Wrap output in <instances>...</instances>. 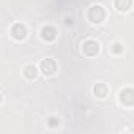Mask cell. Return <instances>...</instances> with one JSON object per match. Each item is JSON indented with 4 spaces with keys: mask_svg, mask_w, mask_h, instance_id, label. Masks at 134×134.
Here are the masks:
<instances>
[{
    "mask_svg": "<svg viewBox=\"0 0 134 134\" xmlns=\"http://www.w3.org/2000/svg\"><path fill=\"white\" fill-rule=\"evenodd\" d=\"M36 74H38V71H36V68L35 66H25V70H24V76L27 77V79H35L36 77Z\"/></svg>",
    "mask_w": 134,
    "mask_h": 134,
    "instance_id": "9",
    "label": "cell"
},
{
    "mask_svg": "<svg viewBox=\"0 0 134 134\" xmlns=\"http://www.w3.org/2000/svg\"><path fill=\"white\" fill-rule=\"evenodd\" d=\"M98 43L96 41H93V40H87L84 44H82V51L87 54V55H95L96 52H98Z\"/></svg>",
    "mask_w": 134,
    "mask_h": 134,
    "instance_id": "4",
    "label": "cell"
},
{
    "mask_svg": "<svg viewBox=\"0 0 134 134\" xmlns=\"http://www.w3.org/2000/svg\"><path fill=\"white\" fill-rule=\"evenodd\" d=\"M41 36L46 40V41H52V40H55V36H57V30L54 29V27H43V30H41Z\"/></svg>",
    "mask_w": 134,
    "mask_h": 134,
    "instance_id": "5",
    "label": "cell"
},
{
    "mask_svg": "<svg viewBox=\"0 0 134 134\" xmlns=\"http://www.w3.org/2000/svg\"><path fill=\"white\" fill-rule=\"evenodd\" d=\"M115 8L118 11H128L131 8V0H115Z\"/></svg>",
    "mask_w": 134,
    "mask_h": 134,
    "instance_id": "8",
    "label": "cell"
},
{
    "mask_svg": "<svg viewBox=\"0 0 134 134\" xmlns=\"http://www.w3.org/2000/svg\"><path fill=\"white\" fill-rule=\"evenodd\" d=\"M88 19L93 22V24H101L104 19H106V11L101 5H93L90 10H88Z\"/></svg>",
    "mask_w": 134,
    "mask_h": 134,
    "instance_id": "1",
    "label": "cell"
},
{
    "mask_svg": "<svg viewBox=\"0 0 134 134\" xmlns=\"http://www.w3.org/2000/svg\"><path fill=\"white\" fill-rule=\"evenodd\" d=\"M132 101H134V98H132V92L129 88H126L125 92L120 93V103H123L125 106H131Z\"/></svg>",
    "mask_w": 134,
    "mask_h": 134,
    "instance_id": "6",
    "label": "cell"
},
{
    "mask_svg": "<svg viewBox=\"0 0 134 134\" xmlns=\"http://www.w3.org/2000/svg\"><path fill=\"white\" fill-rule=\"evenodd\" d=\"M55 70H57V65H55V62H54V60L46 58V60H43V62H41V71H43V74L51 76V74H54V73H55Z\"/></svg>",
    "mask_w": 134,
    "mask_h": 134,
    "instance_id": "2",
    "label": "cell"
},
{
    "mask_svg": "<svg viewBox=\"0 0 134 134\" xmlns=\"http://www.w3.org/2000/svg\"><path fill=\"white\" fill-rule=\"evenodd\" d=\"M11 35H13L16 40H24V38L27 36V29H25V25H22V24H14L13 29H11Z\"/></svg>",
    "mask_w": 134,
    "mask_h": 134,
    "instance_id": "3",
    "label": "cell"
},
{
    "mask_svg": "<svg viewBox=\"0 0 134 134\" xmlns=\"http://www.w3.org/2000/svg\"><path fill=\"white\" fill-rule=\"evenodd\" d=\"M0 103H2V95H0Z\"/></svg>",
    "mask_w": 134,
    "mask_h": 134,
    "instance_id": "10",
    "label": "cell"
},
{
    "mask_svg": "<svg viewBox=\"0 0 134 134\" xmlns=\"http://www.w3.org/2000/svg\"><path fill=\"white\" fill-rule=\"evenodd\" d=\"M93 93L98 96V98H106V95L109 93V88L106 84H96L93 87Z\"/></svg>",
    "mask_w": 134,
    "mask_h": 134,
    "instance_id": "7",
    "label": "cell"
}]
</instances>
